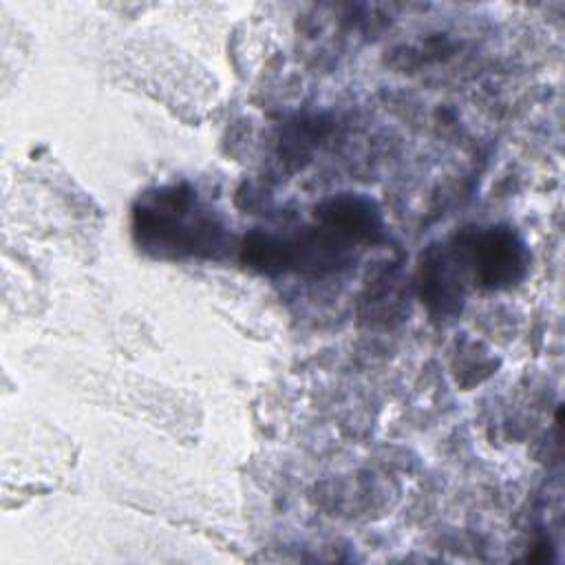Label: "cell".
<instances>
[{
	"label": "cell",
	"instance_id": "6da1fadb",
	"mask_svg": "<svg viewBox=\"0 0 565 565\" xmlns=\"http://www.w3.org/2000/svg\"><path fill=\"white\" fill-rule=\"evenodd\" d=\"M137 243L154 256H216L225 227L199 205L188 185L148 192L132 212Z\"/></svg>",
	"mask_w": 565,
	"mask_h": 565
},
{
	"label": "cell",
	"instance_id": "7a4b0ae2",
	"mask_svg": "<svg viewBox=\"0 0 565 565\" xmlns=\"http://www.w3.org/2000/svg\"><path fill=\"white\" fill-rule=\"evenodd\" d=\"M466 260L472 265L475 282L483 289H505L516 285L527 271L523 241L510 227H490L461 241Z\"/></svg>",
	"mask_w": 565,
	"mask_h": 565
}]
</instances>
